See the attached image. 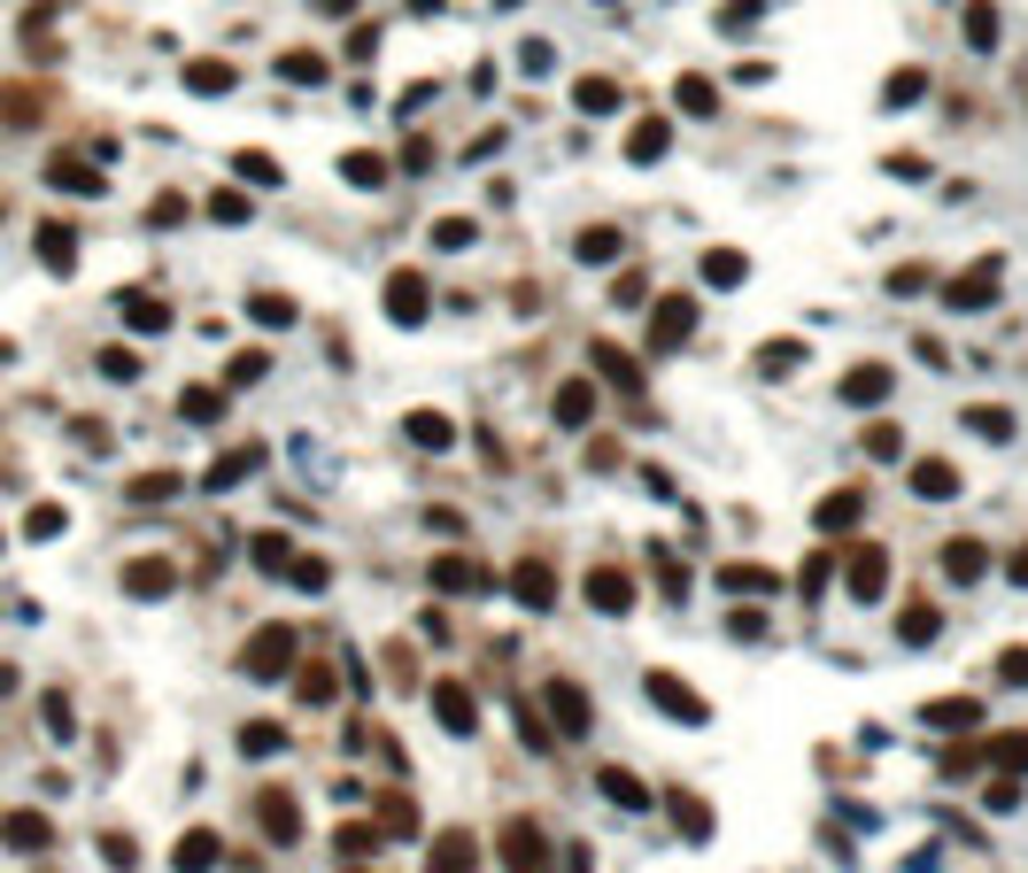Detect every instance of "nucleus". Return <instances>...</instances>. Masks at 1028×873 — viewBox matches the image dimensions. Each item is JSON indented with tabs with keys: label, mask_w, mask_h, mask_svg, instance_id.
<instances>
[{
	"label": "nucleus",
	"mask_w": 1028,
	"mask_h": 873,
	"mask_svg": "<svg viewBox=\"0 0 1028 873\" xmlns=\"http://www.w3.org/2000/svg\"><path fill=\"white\" fill-rule=\"evenodd\" d=\"M294 665V627H255V642L240 650V672H255V680H279Z\"/></svg>",
	"instance_id": "1"
},
{
	"label": "nucleus",
	"mask_w": 1028,
	"mask_h": 873,
	"mask_svg": "<svg viewBox=\"0 0 1028 873\" xmlns=\"http://www.w3.org/2000/svg\"><path fill=\"white\" fill-rule=\"evenodd\" d=\"M642 688H650V704H665L680 727H704V719H712V704H704V695H689V680H680V672H650Z\"/></svg>",
	"instance_id": "2"
},
{
	"label": "nucleus",
	"mask_w": 1028,
	"mask_h": 873,
	"mask_svg": "<svg viewBox=\"0 0 1028 873\" xmlns=\"http://www.w3.org/2000/svg\"><path fill=\"white\" fill-rule=\"evenodd\" d=\"M503 865H510V873H549V842H542L534 820H510V827H503Z\"/></svg>",
	"instance_id": "3"
},
{
	"label": "nucleus",
	"mask_w": 1028,
	"mask_h": 873,
	"mask_svg": "<svg viewBox=\"0 0 1028 873\" xmlns=\"http://www.w3.org/2000/svg\"><path fill=\"white\" fill-rule=\"evenodd\" d=\"M997 279H1005V271H997V255H982L975 271H959V279L944 287V302H952V310H990V302H997Z\"/></svg>",
	"instance_id": "4"
},
{
	"label": "nucleus",
	"mask_w": 1028,
	"mask_h": 873,
	"mask_svg": "<svg viewBox=\"0 0 1028 873\" xmlns=\"http://www.w3.org/2000/svg\"><path fill=\"white\" fill-rule=\"evenodd\" d=\"M434 719H442L449 735H480V704H472L464 680H434Z\"/></svg>",
	"instance_id": "5"
},
{
	"label": "nucleus",
	"mask_w": 1028,
	"mask_h": 873,
	"mask_svg": "<svg viewBox=\"0 0 1028 873\" xmlns=\"http://www.w3.org/2000/svg\"><path fill=\"white\" fill-rule=\"evenodd\" d=\"M689 325H697V302H689V294H665V302L650 310V340H657V348H680V340H689Z\"/></svg>",
	"instance_id": "6"
},
{
	"label": "nucleus",
	"mask_w": 1028,
	"mask_h": 873,
	"mask_svg": "<svg viewBox=\"0 0 1028 873\" xmlns=\"http://www.w3.org/2000/svg\"><path fill=\"white\" fill-rule=\"evenodd\" d=\"M480 865V842H472V827H449L442 842H434V858H425V873H472Z\"/></svg>",
	"instance_id": "7"
},
{
	"label": "nucleus",
	"mask_w": 1028,
	"mask_h": 873,
	"mask_svg": "<svg viewBox=\"0 0 1028 873\" xmlns=\"http://www.w3.org/2000/svg\"><path fill=\"white\" fill-rule=\"evenodd\" d=\"M425 302H434V294H425V279H418V271H395V279H387V317H395V325H418V317H425Z\"/></svg>",
	"instance_id": "8"
},
{
	"label": "nucleus",
	"mask_w": 1028,
	"mask_h": 873,
	"mask_svg": "<svg viewBox=\"0 0 1028 873\" xmlns=\"http://www.w3.org/2000/svg\"><path fill=\"white\" fill-rule=\"evenodd\" d=\"M588 603H595V610H612V619H619V610L634 603V580H627V572H612V565H595V572H588Z\"/></svg>",
	"instance_id": "9"
},
{
	"label": "nucleus",
	"mask_w": 1028,
	"mask_h": 873,
	"mask_svg": "<svg viewBox=\"0 0 1028 873\" xmlns=\"http://www.w3.org/2000/svg\"><path fill=\"white\" fill-rule=\"evenodd\" d=\"M217 858H225V842H217V827H194V835H186L179 850H170V865H179V873H209Z\"/></svg>",
	"instance_id": "10"
},
{
	"label": "nucleus",
	"mask_w": 1028,
	"mask_h": 873,
	"mask_svg": "<svg viewBox=\"0 0 1028 873\" xmlns=\"http://www.w3.org/2000/svg\"><path fill=\"white\" fill-rule=\"evenodd\" d=\"M882 587H890V557H882V549H859V557H850V595L874 603Z\"/></svg>",
	"instance_id": "11"
},
{
	"label": "nucleus",
	"mask_w": 1028,
	"mask_h": 873,
	"mask_svg": "<svg viewBox=\"0 0 1028 873\" xmlns=\"http://www.w3.org/2000/svg\"><path fill=\"white\" fill-rule=\"evenodd\" d=\"M542 695H549V712H557V727H565V735H588V695H580L572 680H549Z\"/></svg>",
	"instance_id": "12"
},
{
	"label": "nucleus",
	"mask_w": 1028,
	"mask_h": 873,
	"mask_svg": "<svg viewBox=\"0 0 1028 873\" xmlns=\"http://www.w3.org/2000/svg\"><path fill=\"white\" fill-rule=\"evenodd\" d=\"M595 789H604L612 804H627V812H650V804H657V797L642 789V780H634V773H619V765H604V773H595Z\"/></svg>",
	"instance_id": "13"
},
{
	"label": "nucleus",
	"mask_w": 1028,
	"mask_h": 873,
	"mask_svg": "<svg viewBox=\"0 0 1028 873\" xmlns=\"http://www.w3.org/2000/svg\"><path fill=\"white\" fill-rule=\"evenodd\" d=\"M47 820L39 812H9V820H0V842H9V850H47Z\"/></svg>",
	"instance_id": "14"
},
{
	"label": "nucleus",
	"mask_w": 1028,
	"mask_h": 873,
	"mask_svg": "<svg viewBox=\"0 0 1028 873\" xmlns=\"http://www.w3.org/2000/svg\"><path fill=\"white\" fill-rule=\"evenodd\" d=\"M595 372H604L619 395H634L642 387V372H634V356H627V348H612V340H595Z\"/></svg>",
	"instance_id": "15"
},
{
	"label": "nucleus",
	"mask_w": 1028,
	"mask_h": 873,
	"mask_svg": "<svg viewBox=\"0 0 1028 873\" xmlns=\"http://www.w3.org/2000/svg\"><path fill=\"white\" fill-rule=\"evenodd\" d=\"M255 812H264V835H279V842L302 835V812H294V797H279V789H264V804H255Z\"/></svg>",
	"instance_id": "16"
},
{
	"label": "nucleus",
	"mask_w": 1028,
	"mask_h": 873,
	"mask_svg": "<svg viewBox=\"0 0 1028 873\" xmlns=\"http://www.w3.org/2000/svg\"><path fill=\"white\" fill-rule=\"evenodd\" d=\"M595 417V379H565L557 387V425H588Z\"/></svg>",
	"instance_id": "17"
},
{
	"label": "nucleus",
	"mask_w": 1028,
	"mask_h": 873,
	"mask_svg": "<svg viewBox=\"0 0 1028 873\" xmlns=\"http://www.w3.org/2000/svg\"><path fill=\"white\" fill-rule=\"evenodd\" d=\"M912 487H920L928 502H944V495H959V472H952L944 457H920V464H912Z\"/></svg>",
	"instance_id": "18"
},
{
	"label": "nucleus",
	"mask_w": 1028,
	"mask_h": 873,
	"mask_svg": "<svg viewBox=\"0 0 1028 873\" xmlns=\"http://www.w3.org/2000/svg\"><path fill=\"white\" fill-rule=\"evenodd\" d=\"M170 580H179V572H170L162 557H132V572H124L132 595H170Z\"/></svg>",
	"instance_id": "19"
},
{
	"label": "nucleus",
	"mask_w": 1028,
	"mask_h": 873,
	"mask_svg": "<svg viewBox=\"0 0 1028 873\" xmlns=\"http://www.w3.org/2000/svg\"><path fill=\"white\" fill-rule=\"evenodd\" d=\"M882 395H890V364H859L843 379V402H882Z\"/></svg>",
	"instance_id": "20"
},
{
	"label": "nucleus",
	"mask_w": 1028,
	"mask_h": 873,
	"mask_svg": "<svg viewBox=\"0 0 1028 873\" xmlns=\"http://www.w3.org/2000/svg\"><path fill=\"white\" fill-rule=\"evenodd\" d=\"M859 510H867V495H859V487H835V495L820 502V526H827V534H835V526H859Z\"/></svg>",
	"instance_id": "21"
},
{
	"label": "nucleus",
	"mask_w": 1028,
	"mask_h": 873,
	"mask_svg": "<svg viewBox=\"0 0 1028 873\" xmlns=\"http://www.w3.org/2000/svg\"><path fill=\"white\" fill-rule=\"evenodd\" d=\"M510 587H519V603H534V610H549V603H557L549 565H519V580H510Z\"/></svg>",
	"instance_id": "22"
},
{
	"label": "nucleus",
	"mask_w": 1028,
	"mask_h": 873,
	"mask_svg": "<svg viewBox=\"0 0 1028 873\" xmlns=\"http://www.w3.org/2000/svg\"><path fill=\"white\" fill-rule=\"evenodd\" d=\"M434 587H442V595H464V587H487V580H480L472 557H442V565H434Z\"/></svg>",
	"instance_id": "23"
},
{
	"label": "nucleus",
	"mask_w": 1028,
	"mask_h": 873,
	"mask_svg": "<svg viewBox=\"0 0 1028 873\" xmlns=\"http://www.w3.org/2000/svg\"><path fill=\"white\" fill-rule=\"evenodd\" d=\"M240 750H247V757H279V750H287V727H271V719H247V727H240Z\"/></svg>",
	"instance_id": "24"
},
{
	"label": "nucleus",
	"mask_w": 1028,
	"mask_h": 873,
	"mask_svg": "<svg viewBox=\"0 0 1028 873\" xmlns=\"http://www.w3.org/2000/svg\"><path fill=\"white\" fill-rule=\"evenodd\" d=\"M402 433H410L418 449H449V417H442V410H410V425H402Z\"/></svg>",
	"instance_id": "25"
},
{
	"label": "nucleus",
	"mask_w": 1028,
	"mask_h": 873,
	"mask_svg": "<svg viewBox=\"0 0 1028 873\" xmlns=\"http://www.w3.org/2000/svg\"><path fill=\"white\" fill-rule=\"evenodd\" d=\"M255 464H264V449H232V457H217V464H209V487L225 495V487H232V480H247Z\"/></svg>",
	"instance_id": "26"
},
{
	"label": "nucleus",
	"mask_w": 1028,
	"mask_h": 873,
	"mask_svg": "<svg viewBox=\"0 0 1028 873\" xmlns=\"http://www.w3.org/2000/svg\"><path fill=\"white\" fill-rule=\"evenodd\" d=\"M982 565H990L982 542H952V549H944V572H952V580H982Z\"/></svg>",
	"instance_id": "27"
},
{
	"label": "nucleus",
	"mask_w": 1028,
	"mask_h": 873,
	"mask_svg": "<svg viewBox=\"0 0 1028 873\" xmlns=\"http://www.w3.org/2000/svg\"><path fill=\"white\" fill-rule=\"evenodd\" d=\"M580 264H619V232L612 225H588L580 232Z\"/></svg>",
	"instance_id": "28"
},
{
	"label": "nucleus",
	"mask_w": 1028,
	"mask_h": 873,
	"mask_svg": "<svg viewBox=\"0 0 1028 873\" xmlns=\"http://www.w3.org/2000/svg\"><path fill=\"white\" fill-rule=\"evenodd\" d=\"M47 179H55V186H70V194H101V179H94L85 162H70V155H55V162H47Z\"/></svg>",
	"instance_id": "29"
},
{
	"label": "nucleus",
	"mask_w": 1028,
	"mask_h": 873,
	"mask_svg": "<svg viewBox=\"0 0 1028 873\" xmlns=\"http://www.w3.org/2000/svg\"><path fill=\"white\" fill-rule=\"evenodd\" d=\"M719 587H735V595H765V587H782V572H758V565H727V572H719Z\"/></svg>",
	"instance_id": "30"
},
{
	"label": "nucleus",
	"mask_w": 1028,
	"mask_h": 873,
	"mask_svg": "<svg viewBox=\"0 0 1028 873\" xmlns=\"http://www.w3.org/2000/svg\"><path fill=\"white\" fill-rule=\"evenodd\" d=\"M665 140H673V124H665V117H650V124H634L627 155H634V162H650V155H665Z\"/></svg>",
	"instance_id": "31"
},
{
	"label": "nucleus",
	"mask_w": 1028,
	"mask_h": 873,
	"mask_svg": "<svg viewBox=\"0 0 1028 873\" xmlns=\"http://www.w3.org/2000/svg\"><path fill=\"white\" fill-rule=\"evenodd\" d=\"M124 317H132V332H162V325H170V310H162L155 294H132V302H124Z\"/></svg>",
	"instance_id": "32"
},
{
	"label": "nucleus",
	"mask_w": 1028,
	"mask_h": 873,
	"mask_svg": "<svg viewBox=\"0 0 1028 873\" xmlns=\"http://www.w3.org/2000/svg\"><path fill=\"white\" fill-rule=\"evenodd\" d=\"M255 565H264V572H294V549H287V534H255Z\"/></svg>",
	"instance_id": "33"
},
{
	"label": "nucleus",
	"mask_w": 1028,
	"mask_h": 873,
	"mask_svg": "<svg viewBox=\"0 0 1028 873\" xmlns=\"http://www.w3.org/2000/svg\"><path fill=\"white\" fill-rule=\"evenodd\" d=\"M680 109H689V117H712V109H719L712 77H680Z\"/></svg>",
	"instance_id": "34"
},
{
	"label": "nucleus",
	"mask_w": 1028,
	"mask_h": 873,
	"mask_svg": "<svg viewBox=\"0 0 1028 873\" xmlns=\"http://www.w3.org/2000/svg\"><path fill=\"white\" fill-rule=\"evenodd\" d=\"M179 410H186L194 425H209V417L225 410V395H217V387H186V395H179Z\"/></svg>",
	"instance_id": "35"
},
{
	"label": "nucleus",
	"mask_w": 1028,
	"mask_h": 873,
	"mask_svg": "<svg viewBox=\"0 0 1028 873\" xmlns=\"http://www.w3.org/2000/svg\"><path fill=\"white\" fill-rule=\"evenodd\" d=\"M186 85H194V94H232V70H225V62H194Z\"/></svg>",
	"instance_id": "36"
},
{
	"label": "nucleus",
	"mask_w": 1028,
	"mask_h": 873,
	"mask_svg": "<svg viewBox=\"0 0 1028 873\" xmlns=\"http://www.w3.org/2000/svg\"><path fill=\"white\" fill-rule=\"evenodd\" d=\"M704 279H712V287H735V279H742V255H735V247H712V255H704Z\"/></svg>",
	"instance_id": "37"
},
{
	"label": "nucleus",
	"mask_w": 1028,
	"mask_h": 873,
	"mask_svg": "<svg viewBox=\"0 0 1028 873\" xmlns=\"http://www.w3.org/2000/svg\"><path fill=\"white\" fill-rule=\"evenodd\" d=\"M982 712L967 704V695H952V704H928V727H975Z\"/></svg>",
	"instance_id": "38"
},
{
	"label": "nucleus",
	"mask_w": 1028,
	"mask_h": 873,
	"mask_svg": "<svg viewBox=\"0 0 1028 873\" xmlns=\"http://www.w3.org/2000/svg\"><path fill=\"white\" fill-rule=\"evenodd\" d=\"M673 820H680V835H689V842H704V835H712V820H704V804H697V797H673Z\"/></svg>",
	"instance_id": "39"
},
{
	"label": "nucleus",
	"mask_w": 1028,
	"mask_h": 873,
	"mask_svg": "<svg viewBox=\"0 0 1028 873\" xmlns=\"http://www.w3.org/2000/svg\"><path fill=\"white\" fill-rule=\"evenodd\" d=\"M247 310H255V325H271V332H279V325H294V302H287V294H255Z\"/></svg>",
	"instance_id": "40"
},
{
	"label": "nucleus",
	"mask_w": 1028,
	"mask_h": 873,
	"mask_svg": "<svg viewBox=\"0 0 1028 873\" xmlns=\"http://www.w3.org/2000/svg\"><path fill=\"white\" fill-rule=\"evenodd\" d=\"M967 425L982 433V441H1013V410H967Z\"/></svg>",
	"instance_id": "41"
},
{
	"label": "nucleus",
	"mask_w": 1028,
	"mask_h": 873,
	"mask_svg": "<svg viewBox=\"0 0 1028 873\" xmlns=\"http://www.w3.org/2000/svg\"><path fill=\"white\" fill-rule=\"evenodd\" d=\"M179 495V472H147V480H132V502H170Z\"/></svg>",
	"instance_id": "42"
},
{
	"label": "nucleus",
	"mask_w": 1028,
	"mask_h": 873,
	"mask_svg": "<svg viewBox=\"0 0 1028 873\" xmlns=\"http://www.w3.org/2000/svg\"><path fill=\"white\" fill-rule=\"evenodd\" d=\"M967 39H975V47H997V9H990V0H975V9H967Z\"/></svg>",
	"instance_id": "43"
},
{
	"label": "nucleus",
	"mask_w": 1028,
	"mask_h": 873,
	"mask_svg": "<svg viewBox=\"0 0 1028 873\" xmlns=\"http://www.w3.org/2000/svg\"><path fill=\"white\" fill-rule=\"evenodd\" d=\"M897 634H905V642H935V610H928V603H912L905 619H897Z\"/></svg>",
	"instance_id": "44"
},
{
	"label": "nucleus",
	"mask_w": 1028,
	"mask_h": 873,
	"mask_svg": "<svg viewBox=\"0 0 1028 873\" xmlns=\"http://www.w3.org/2000/svg\"><path fill=\"white\" fill-rule=\"evenodd\" d=\"M232 170H240V179H255V186H279V162H271V155H232Z\"/></svg>",
	"instance_id": "45"
},
{
	"label": "nucleus",
	"mask_w": 1028,
	"mask_h": 873,
	"mask_svg": "<svg viewBox=\"0 0 1028 873\" xmlns=\"http://www.w3.org/2000/svg\"><path fill=\"white\" fill-rule=\"evenodd\" d=\"M519 735H527V750H542V757L557 750V735H549V727L534 719V704H519Z\"/></svg>",
	"instance_id": "46"
},
{
	"label": "nucleus",
	"mask_w": 1028,
	"mask_h": 873,
	"mask_svg": "<svg viewBox=\"0 0 1028 873\" xmlns=\"http://www.w3.org/2000/svg\"><path fill=\"white\" fill-rule=\"evenodd\" d=\"M39 247H47V264H55V271H70V247H77V240H70L62 225H47V232H39Z\"/></svg>",
	"instance_id": "47"
},
{
	"label": "nucleus",
	"mask_w": 1028,
	"mask_h": 873,
	"mask_svg": "<svg viewBox=\"0 0 1028 873\" xmlns=\"http://www.w3.org/2000/svg\"><path fill=\"white\" fill-rule=\"evenodd\" d=\"M612 101H619L612 77H580V109H612Z\"/></svg>",
	"instance_id": "48"
},
{
	"label": "nucleus",
	"mask_w": 1028,
	"mask_h": 873,
	"mask_svg": "<svg viewBox=\"0 0 1028 873\" xmlns=\"http://www.w3.org/2000/svg\"><path fill=\"white\" fill-rule=\"evenodd\" d=\"M434 247H472V217H442L434 225Z\"/></svg>",
	"instance_id": "49"
},
{
	"label": "nucleus",
	"mask_w": 1028,
	"mask_h": 873,
	"mask_svg": "<svg viewBox=\"0 0 1028 873\" xmlns=\"http://www.w3.org/2000/svg\"><path fill=\"white\" fill-rule=\"evenodd\" d=\"M340 170H349L356 186H379V179H387V162H379V155H349V162H340Z\"/></svg>",
	"instance_id": "50"
},
{
	"label": "nucleus",
	"mask_w": 1028,
	"mask_h": 873,
	"mask_svg": "<svg viewBox=\"0 0 1028 873\" xmlns=\"http://www.w3.org/2000/svg\"><path fill=\"white\" fill-rule=\"evenodd\" d=\"M302 704H332V672H325V665L302 672Z\"/></svg>",
	"instance_id": "51"
},
{
	"label": "nucleus",
	"mask_w": 1028,
	"mask_h": 873,
	"mask_svg": "<svg viewBox=\"0 0 1028 873\" xmlns=\"http://www.w3.org/2000/svg\"><path fill=\"white\" fill-rule=\"evenodd\" d=\"M279 70H287V77H294V85H317V77H325V62H317V54H287V62H279Z\"/></svg>",
	"instance_id": "52"
},
{
	"label": "nucleus",
	"mask_w": 1028,
	"mask_h": 873,
	"mask_svg": "<svg viewBox=\"0 0 1028 873\" xmlns=\"http://www.w3.org/2000/svg\"><path fill=\"white\" fill-rule=\"evenodd\" d=\"M379 812H387V835H418V812H410V804H402V797H387V804H379Z\"/></svg>",
	"instance_id": "53"
},
{
	"label": "nucleus",
	"mask_w": 1028,
	"mask_h": 873,
	"mask_svg": "<svg viewBox=\"0 0 1028 873\" xmlns=\"http://www.w3.org/2000/svg\"><path fill=\"white\" fill-rule=\"evenodd\" d=\"M920 94H928L920 70H897V77H890V101H920Z\"/></svg>",
	"instance_id": "54"
},
{
	"label": "nucleus",
	"mask_w": 1028,
	"mask_h": 873,
	"mask_svg": "<svg viewBox=\"0 0 1028 873\" xmlns=\"http://www.w3.org/2000/svg\"><path fill=\"white\" fill-rule=\"evenodd\" d=\"M325 580H332V572H325V565H317V557H294V587H310V595H317V587H325Z\"/></svg>",
	"instance_id": "55"
},
{
	"label": "nucleus",
	"mask_w": 1028,
	"mask_h": 873,
	"mask_svg": "<svg viewBox=\"0 0 1028 873\" xmlns=\"http://www.w3.org/2000/svg\"><path fill=\"white\" fill-rule=\"evenodd\" d=\"M997 680H1013V688H1028V650H1005V657H997Z\"/></svg>",
	"instance_id": "56"
},
{
	"label": "nucleus",
	"mask_w": 1028,
	"mask_h": 873,
	"mask_svg": "<svg viewBox=\"0 0 1028 873\" xmlns=\"http://www.w3.org/2000/svg\"><path fill=\"white\" fill-rule=\"evenodd\" d=\"M867 449H874V457H897L905 441H897V425H867Z\"/></svg>",
	"instance_id": "57"
},
{
	"label": "nucleus",
	"mask_w": 1028,
	"mask_h": 873,
	"mask_svg": "<svg viewBox=\"0 0 1028 873\" xmlns=\"http://www.w3.org/2000/svg\"><path fill=\"white\" fill-rule=\"evenodd\" d=\"M264 372H271L264 356H232V387H255V379H264Z\"/></svg>",
	"instance_id": "58"
},
{
	"label": "nucleus",
	"mask_w": 1028,
	"mask_h": 873,
	"mask_svg": "<svg viewBox=\"0 0 1028 873\" xmlns=\"http://www.w3.org/2000/svg\"><path fill=\"white\" fill-rule=\"evenodd\" d=\"M209 217H225V225H240V217H247V202H240V194H209Z\"/></svg>",
	"instance_id": "59"
},
{
	"label": "nucleus",
	"mask_w": 1028,
	"mask_h": 873,
	"mask_svg": "<svg viewBox=\"0 0 1028 873\" xmlns=\"http://www.w3.org/2000/svg\"><path fill=\"white\" fill-rule=\"evenodd\" d=\"M997 757H1005L1013 773H1028V735H1005V742H997Z\"/></svg>",
	"instance_id": "60"
},
{
	"label": "nucleus",
	"mask_w": 1028,
	"mask_h": 873,
	"mask_svg": "<svg viewBox=\"0 0 1028 873\" xmlns=\"http://www.w3.org/2000/svg\"><path fill=\"white\" fill-rule=\"evenodd\" d=\"M890 287H897V294H920V287H928V271H920V264H905V271H890Z\"/></svg>",
	"instance_id": "61"
},
{
	"label": "nucleus",
	"mask_w": 1028,
	"mask_h": 873,
	"mask_svg": "<svg viewBox=\"0 0 1028 873\" xmlns=\"http://www.w3.org/2000/svg\"><path fill=\"white\" fill-rule=\"evenodd\" d=\"M317 16H356V0H310Z\"/></svg>",
	"instance_id": "62"
},
{
	"label": "nucleus",
	"mask_w": 1028,
	"mask_h": 873,
	"mask_svg": "<svg viewBox=\"0 0 1028 873\" xmlns=\"http://www.w3.org/2000/svg\"><path fill=\"white\" fill-rule=\"evenodd\" d=\"M1013 580H1020V587H1028V542H1020V557H1013Z\"/></svg>",
	"instance_id": "63"
}]
</instances>
